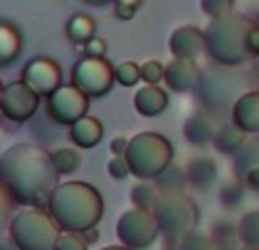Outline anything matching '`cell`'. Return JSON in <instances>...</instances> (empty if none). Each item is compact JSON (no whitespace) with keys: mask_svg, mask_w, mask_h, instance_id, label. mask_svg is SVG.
<instances>
[{"mask_svg":"<svg viewBox=\"0 0 259 250\" xmlns=\"http://www.w3.org/2000/svg\"><path fill=\"white\" fill-rule=\"evenodd\" d=\"M55 180L50 152L34 143H16L0 155V187L12 202L36 207L50 196Z\"/></svg>","mask_w":259,"mask_h":250,"instance_id":"obj_1","label":"cell"},{"mask_svg":"<svg viewBox=\"0 0 259 250\" xmlns=\"http://www.w3.org/2000/svg\"><path fill=\"white\" fill-rule=\"evenodd\" d=\"M48 210L57 228L82 234L103 219V196L84 182L57 184L48 196Z\"/></svg>","mask_w":259,"mask_h":250,"instance_id":"obj_2","label":"cell"},{"mask_svg":"<svg viewBox=\"0 0 259 250\" xmlns=\"http://www.w3.org/2000/svg\"><path fill=\"white\" fill-rule=\"evenodd\" d=\"M252 23L246 16L228 14L211 18L205 30V50L223 66H239L246 62V32Z\"/></svg>","mask_w":259,"mask_h":250,"instance_id":"obj_3","label":"cell"},{"mask_svg":"<svg viewBox=\"0 0 259 250\" xmlns=\"http://www.w3.org/2000/svg\"><path fill=\"white\" fill-rule=\"evenodd\" d=\"M123 157L127 161L130 175H137L139 180H155L173 161V146L161 134L141 132L127 141Z\"/></svg>","mask_w":259,"mask_h":250,"instance_id":"obj_4","label":"cell"},{"mask_svg":"<svg viewBox=\"0 0 259 250\" xmlns=\"http://www.w3.org/2000/svg\"><path fill=\"white\" fill-rule=\"evenodd\" d=\"M9 239L18 250H55L59 239V228L53 216L44 210H25L14 216L9 223Z\"/></svg>","mask_w":259,"mask_h":250,"instance_id":"obj_5","label":"cell"},{"mask_svg":"<svg viewBox=\"0 0 259 250\" xmlns=\"http://www.w3.org/2000/svg\"><path fill=\"white\" fill-rule=\"evenodd\" d=\"M71 85L87 98H100L114 87V66L105 57H82L71 71Z\"/></svg>","mask_w":259,"mask_h":250,"instance_id":"obj_6","label":"cell"},{"mask_svg":"<svg viewBox=\"0 0 259 250\" xmlns=\"http://www.w3.org/2000/svg\"><path fill=\"white\" fill-rule=\"evenodd\" d=\"M46 112L57 125H73L77 118L87 116L89 98L73 85H59L50 96H46Z\"/></svg>","mask_w":259,"mask_h":250,"instance_id":"obj_7","label":"cell"},{"mask_svg":"<svg viewBox=\"0 0 259 250\" xmlns=\"http://www.w3.org/2000/svg\"><path fill=\"white\" fill-rule=\"evenodd\" d=\"M41 105V96L36 91H32L25 82L16 80L12 85L3 87L0 94V114L7 118L9 123H27L36 114Z\"/></svg>","mask_w":259,"mask_h":250,"instance_id":"obj_8","label":"cell"},{"mask_svg":"<svg viewBox=\"0 0 259 250\" xmlns=\"http://www.w3.org/2000/svg\"><path fill=\"white\" fill-rule=\"evenodd\" d=\"M157 232H159V228L155 223V216L143 210H132L123 214V219L116 225V234L132 248L150 246L157 239Z\"/></svg>","mask_w":259,"mask_h":250,"instance_id":"obj_9","label":"cell"},{"mask_svg":"<svg viewBox=\"0 0 259 250\" xmlns=\"http://www.w3.org/2000/svg\"><path fill=\"white\" fill-rule=\"evenodd\" d=\"M21 82H25L39 96H50L62 85V68L50 57H34L23 66Z\"/></svg>","mask_w":259,"mask_h":250,"instance_id":"obj_10","label":"cell"},{"mask_svg":"<svg viewBox=\"0 0 259 250\" xmlns=\"http://www.w3.org/2000/svg\"><path fill=\"white\" fill-rule=\"evenodd\" d=\"M168 48L175 57L196 59L198 55L205 53V32L196 25H182L170 34Z\"/></svg>","mask_w":259,"mask_h":250,"instance_id":"obj_11","label":"cell"},{"mask_svg":"<svg viewBox=\"0 0 259 250\" xmlns=\"http://www.w3.org/2000/svg\"><path fill=\"white\" fill-rule=\"evenodd\" d=\"M200 77V68H198L196 59L189 57H175L168 66H164V82L168 89L178 91H189Z\"/></svg>","mask_w":259,"mask_h":250,"instance_id":"obj_12","label":"cell"},{"mask_svg":"<svg viewBox=\"0 0 259 250\" xmlns=\"http://www.w3.org/2000/svg\"><path fill=\"white\" fill-rule=\"evenodd\" d=\"M232 125L241 132H259V91L241 96L232 109Z\"/></svg>","mask_w":259,"mask_h":250,"instance_id":"obj_13","label":"cell"},{"mask_svg":"<svg viewBox=\"0 0 259 250\" xmlns=\"http://www.w3.org/2000/svg\"><path fill=\"white\" fill-rule=\"evenodd\" d=\"M134 109L141 116H159L166 107H168V94L161 89L159 85H146L134 94Z\"/></svg>","mask_w":259,"mask_h":250,"instance_id":"obj_14","label":"cell"},{"mask_svg":"<svg viewBox=\"0 0 259 250\" xmlns=\"http://www.w3.org/2000/svg\"><path fill=\"white\" fill-rule=\"evenodd\" d=\"M68 137H71V141L75 143L77 148H94L98 146V141L103 139V121H98V118L94 116H82L77 118L73 125H68Z\"/></svg>","mask_w":259,"mask_h":250,"instance_id":"obj_15","label":"cell"},{"mask_svg":"<svg viewBox=\"0 0 259 250\" xmlns=\"http://www.w3.org/2000/svg\"><path fill=\"white\" fill-rule=\"evenodd\" d=\"M21 32L7 21H0V66H9L21 55Z\"/></svg>","mask_w":259,"mask_h":250,"instance_id":"obj_16","label":"cell"},{"mask_svg":"<svg viewBox=\"0 0 259 250\" xmlns=\"http://www.w3.org/2000/svg\"><path fill=\"white\" fill-rule=\"evenodd\" d=\"M184 137H187V141L193 143V146H205V143H209L211 137H214L211 118L202 112L193 114L187 121V125H184Z\"/></svg>","mask_w":259,"mask_h":250,"instance_id":"obj_17","label":"cell"},{"mask_svg":"<svg viewBox=\"0 0 259 250\" xmlns=\"http://www.w3.org/2000/svg\"><path fill=\"white\" fill-rule=\"evenodd\" d=\"M214 178H216V164H214V159H209V157L191 159V164L187 166V175H184V180L196 189L209 187Z\"/></svg>","mask_w":259,"mask_h":250,"instance_id":"obj_18","label":"cell"},{"mask_svg":"<svg viewBox=\"0 0 259 250\" xmlns=\"http://www.w3.org/2000/svg\"><path fill=\"white\" fill-rule=\"evenodd\" d=\"M66 36L75 46H84L91 36H96V21L89 14H73L66 23Z\"/></svg>","mask_w":259,"mask_h":250,"instance_id":"obj_19","label":"cell"},{"mask_svg":"<svg viewBox=\"0 0 259 250\" xmlns=\"http://www.w3.org/2000/svg\"><path fill=\"white\" fill-rule=\"evenodd\" d=\"M211 141H214V146L219 152H234L237 148H241L243 141H246V132H241L237 125H223L219 132H214Z\"/></svg>","mask_w":259,"mask_h":250,"instance_id":"obj_20","label":"cell"},{"mask_svg":"<svg viewBox=\"0 0 259 250\" xmlns=\"http://www.w3.org/2000/svg\"><path fill=\"white\" fill-rule=\"evenodd\" d=\"M80 152L75 148H59V150L50 152V164H53L57 175H71L80 169Z\"/></svg>","mask_w":259,"mask_h":250,"instance_id":"obj_21","label":"cell"},{"mask_svg":"<svg viewBox=\"0 0 259 250\" xmlns=\"http://www.w3.org/2000/svg\"><path fill=\"white\" fill-rule=\"evenodd\" d=\"M157 200H159V189H157L150 180H141V182L132 189V202L137 205V210H143V212L155 210Z\"/></svg>","mask_w":259,"mask_h":250,"instance_id":"obj_22","label":"cell"},{"mask_svg":"<svg viewBox=\"0 0 259 250\" xmlns=\"http://www.w3.org/2000/svg\"><path fill=\"white\" fill-rule=\"evenodd\" d=\"M139 80H143L146 85H159L164 80V64L157 59H148L139 66Z\"/></svg>","mask_w":259,"mask_h":250,"instance_id":"obj_23","label":"cell"},{"mask_svg":"<svg viewBox=\"0 0 259 250\" xmlns=\"http://www.w3.org/2000/svg\"><path fill=\"white\" fill-rule=\"evenodd\" d=\"M114 82L121 87H134L139 82V64L134 62H123L114 68Z\"/></svg>","mask_w":259,"mask_h":250,"instance_id":"obj_24","label":"cell"},{"mask_svg":"<svg viewBox=\"0 0 259 250\" xmlns=\"http://www.w3.org/2000/svg\"><path fill=\"white\" fill-rule=\"evenodd\" d=\"M200 7L209 18H221L232 14L234 0H200Z\"/></svg>","mask_w":259,"mask_h":250,"instance_id":"obj_25","label":"cell"},{"mask_svg":"<svg viewBox=\"0 0 259 250\" xmlns=\"http://www.w3.org/2000/svg\"><path fill=\"white\" fill-rule=\"evenodd\" d=\"M243 198V184L241 182H228L223 189H221V202L228 207L239 205Z\"/></svg>","mask_w":259,"mask_h":250,"instance_id":"obj_26","label":"cell"},{"mask_svg":"<svg viewBox=\"0 0 259 250\" xmlns=\"http://www.w3.org/2000/svg\"><path fill=\"white\" fill-rule=\"evenodd\" d=\"M55 250H87V241L80 237V234H59L57 243H55Z\"/></svg>","mask_w":259,"mask_h":250,"instance_id":"obj_27","label":"cell"},{"mask_svg":"<svg viewBox=\"0 0 259 250\" xmlns=\"http://www.w3.org/2000/svg\"><path fill=\"white\" fill-rule=\"evenodd\" d=\"M82 50H84V57H105V53H107V41H105L103 36H91V39L82 46Z\"/></svg>","mask_w":259,"mask_h":250,"instance_id":"obj_28","label":"cell"},{"mask_svg":"<svg viewBox=\"0 0 259 250\" xmlns=\"http://www.w3.org/2000/svg\"><path fill=\"white\" fill-rule=\"evenodd\" d=\"M107 173L112 175L114 180H125L127 175H130L125 157H112V161L107 164Z\"/></svg>","mask_w":259,"mask_h":250,"instance_id":"obj_29","label":"cell"},{"mask_svg":"<svg viewBox=\"0 0 259 250\" xmlns=\"http://www.w3.org/2000/svg\"><path fill=\"white\" fill-rule=\"evenodd\" d=\"M9 216H12V200H9V196L5 193V189L0 187V237H3L5 228H7Z\"/></svg>","mask_w":259,"mask_h":250,"instance_id":"obj_30","label":"cell"},{"mask_svg":"<svg viewBox=\"0 0 259 250\" xmlns=\"http://www.w3.org/2000/svg\"><path fill=\"white\" fill-rule=\"evenodd\" d=\"M246 53L259 57V25H250L246 32Z\"/></svg>","mask_w":259,"mask_h":250,"instance_id":"obj_31","label":"cell"},{"mask_svg":"<svg viewBox=\"0 0 259 250\" xmlns=\"http://www.w3.org/2000/svg\"><path fill=\"white\" fill-rule=\"evenodd\" d=\"M200 239H202V237H198V234H191V232H189L187 237L182 239V246H180V250H200V248H198ZM202 250H211V243H209V246H205Z\"/></svg>","mask_w":259,"mask_h":250,"instance_id":"obj_32","label":"cell"},{"mask_svg":"<svg viewBox=\"0 0 259 250\" xmlns=\"http://www.w3.org/2000/svg\"><path fill=\"white\" fill-rule=\"evenodd\" d=\"M125 148H127V139L125 137H114L112 143H109V150H112L114 157H123L125 155Z\"/></svg>","mask_w":259,"mask_h":250,"instance_id":"obj_33","label":"cell"},{"mask_svg":"<svg viewBox=\"0 0 259 250\" xmlns=\"http://www.w3.org/2000/svg\"><path fill=\"white\" fill-rule=\"evenodd\" d=\"M114 16L121 18V21H132L137 16V9L125 7V5H114Z\"/></svg>","mask_w":259,"mask_h":250,"instance_id":"obj_34","label":"cell"},{"mask_svg":"<svg viewBox=\"0 0 259 250\" xmlns=\"http://www.w3.org/2000/svg\"><path fill=\"white\" fill-rule=\"evenodd\" d=\"M243 184H246V187H250V189H257V191H259V166H255V169L248 171Z\"/></svg>","mask_w":259,"mask_h":250,"instance_id":"obj_35","label":"cell"},{"mask_svg":"<svg viewBox=\"0 0 259 250\" xmlns=\"http://www.w3.org/2000/svg\"><path fill=\"white\" fill-rule=\"evenodd\" d=\"M82 234H84V237H82V239H84L87 243H94V241H98V230H96V228L84 230V232H82Z\"/></svg>","mask_w":259,"mask_h":250,"instance_id":"obj_36","label":"cell"},{"mask_svg":"<svg viewBox=\"0 0 259 250\" xmlns=\"http://www.w3.org/2000/svg\"><path fill=\"white\" fill-rule=\"evenodd\" d=\"M0 250H18L12 239H0Z\"/></svg>","mask_w":259,"mask_h":250,"instance_id":"obj_37","label":"cell"},{"mask_svg":"<svg viewBox=\"0 0 259 250\" xmlns=\"http://www.w3.org/2000/svg\"><path fill=\"white\" fill-rule=\"evenodd\" d=\"M116 5H125V7H132V9H137L139 5H141V0H114Z\"/></svg>","mask_w":259,"mask_h":250,"instance_id":"obj_38","label":"cell"},{"mask_svg":"<svg viewBox=\"0 0 259 250\" xmlns=\"http://www.w3.org/2000/svg\"><path fill=\"white\" fill-rule=\"evenodd\" d=\"M84 3L94 5V7H103V5H107V3H114V0H84Z\"/></svg>","mask_w":259,"mask_h":250,"instance_id":"obj_39","label":"cell"},{"mask_svg":"<svg viewBox=\"0 0 259 250\" xmlns=\"http://www.w3.org/2000/svg\"><path fill=\"white\" fill-rule=\"evenodd\" d=\"M241 250H259V248H255V246H243Z\"/></svg>","mask_w":259,"mask_h":250,"instance_id":"obj_40","label":"cell"},{"mask_svg":"<svg viewBox=\"0 0 259 250\" xmlns=\"http://www.w3.org/2000/svg\"><path fill=\"white\" fill-rule=\"evenodd\" d=\"M0 94H3V82H0Z\"/></svg>","mask_w":259,"mask_h":250,"instance_id":"obj_41","label":"cell"}]
</instances>
